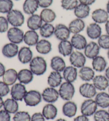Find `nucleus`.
Here are the masks:
<instances>
[{
	"instance_id": "nucleus-14",
	"label": "nucleus",
	"mask_w": 109,
	"mask_h": 121,
	"mask_svg": "<svg viewBox=\"0 0 109 121\" xmlns=\"http://www.w3.org/2000/svg\"><path fill=\"white\" fill-rule=\"evenodd\" d=\"M18 60L21 63H29L33 58V53L29 46H23L19 49L18 55Z\"/></svg>"
},
{
	"instance_id": "nucleus-22",
	"label": "nucleus",
	"mask_w": 109,
	"mask_h": 121,
	"mask_svg": "<svg viewBox=\"0 0 109 121\" xmlns=\"http://www.w3.org/2000/svg\"><path fill=\"white\" fill-rule=\"evenodd\" d=\"M63 77L61 72L52 71L47 77V82L49 87L53 88L59 87L63 82Z\"/></svg>"
},
{
	"instance_id": "nucleus-48",
	"label": "nucleus",
	"mask_w": 109,
	"mask_h": 121,
	"mask_svg": "<svg viewBox=\"0 0 109 121\" xmlns=\"http://www.w3.org/2000/svg\"><path fill=\"white\" fill-rule=\"evenodd\" d=\"M0 121H11V115L4 109L0 110Z\"/></svg>"
},
{
	"instance_id": "nucleus-59",
	"label": "nucleus",
	"mask_w": 109,
	"mask_h": 121,
	"mask_svg": "<svg viewBox=\"0 0 109 121\" xmlns=\"http://www.w3.org/2000/svg\"><path fill=\"white\" fill-rule=\"evenodd\" d=\"M108 112H109V107H108Z\"/></svg>"
},
{
	"instance_id": "nucleus-3",
	"label": "nucleus",
	"mask_w": 109,
	"mask_h": 121,
	"mask_svg": "<svg viewBox=\"0 0 109 121\" xmlns=\"http://www.w3.org/2000/svg\"><path fill=\"white\" fill-rule=\"evenodd\" d=\"M6 19L12 27H20L25 23V16L21 11L12 9L6 14Z\"/></svg>"
},
{
	"instance_id": "nucleus-51",
	"label": "nucleus",
	"mask_w": 109,
	"mask_h": 121,
	"mask_svg": "<svg viewBox=\"0 0 109 121\" xmlns=\"http://www.w3.org/2000/svg\"><path fill=\"white\" fill-rule=\"evenodd\" d=\"M5 67L2 63L0 62V78L3 77L5 72Z\"/></svg>"
},
{
	"instance_id": "nucleus-9",
	"label": "nucleus",
	"mask_w": 109,
	"mask_h": 121,
	"mask_svg": "<svg viewBox=\"0 0 109 121\" xmlns=\"http://www.w3.org/2000/svg\"><path fill=\"white\" fill-rule=\"evenodd\" d=\"M43 100L46 103L54 104L59 98V93L56 88L48 87L45 88L42 92Z\"/></svg>"
},
{
	"instance_id": "nucleus-16",
	"label": "nucleus",
	"mask_w": 109,
	"mask_h": 121,
	"mask_svg": "<svg viewBox=\"0 0 109 121\" xmlns=\"http://www.w3.org/2000/svg\"><path fill=\"white\" fill-rule=\"evenodd\" d=\"M86 30L87 36L92 40L98 39L102 35L101 26L94 22L91 23L87 26Z\"/></svg>"
},
{
	"instance_id": "nucleus-53",
	"label": "nucleus",
	"mask_w": 109,
	"mask_h": 121,
	"mask_svg": "<svg viewBox=\"0 0 109 121\" xmlns=\"http://www.w3.org/2000/svg\"><path fill=\"white\" fill-rule=\"evenodd\" d=\"M104 72H105V74L104 75H105V76L107 78V79L109 80V66L106 68Z\"/></svg>"
},
{
	"instance_id": "nucleus-37",
	"label": "nucleus",
	"mask_w": 109,
	"mask_h": 121,
	"mask_svg": "<svg viewBox=\"0 0 109 121\" xmlns=\"http://www.w3.org/2000/svg\"><path fill=\"white\" fill-rule=\"evenodd\" d=\"M18 101L12 98H8L4 101L3 108L10 114H14L19 111Z\"/></svg>"
},
{
	"instance_id": "nucleus-31",
	"label": "nucleus",
	"mask_w": 109,
	"mask_h": 121,
	"mask_svg": "<svg viewBox=\"0 0 109 121\" xmlns=\"http://www.w3.org/2000/svg\"><path fill=\"white\" fill-rule=\"evenodd\" d=\"M94 100L98 107L102 109L108 108L109 107V94L105 91L97 92Z\"/></svg>"
},
{
	"instance_id": "nucleus-25",
	"label": "nucleus",
	"mask_w": 109,
	"mask_h": 121,
	"mask_svg": "<svg viewBox=\"0 0 109 121\" xmlns=\"http://www.w3.org/2000/svg\"><path fill=\"white\" fill-rule=\"evenodd\" d=\"M34 74L30 69H23L18 72V80L25 85H28L34 80Z\"/></svg>"
},
{
	"instance_id": "nucleus-34",
	"label": "nucleus",
	"mask_w": 109,
	"mask_h": 121,
	"mask_svg": "<svg viewBox=\"0 0 109 121\" xmlns=\"http://www.w3.org/2000/svg\"><path fill=\"white\" fill-rule=\"evenodd\" d=\"M39 8L37 0H25L23 5V12L30 16L35 13Z\"/></svg>"
},
{
	"instance_id": "nucleus-21",
	"label": "nucleus",
	"mask_w": 109,
	"mask_h": 121,
	"mask_svg": "<svg viewBox=\"0 0 109 121\" xmlns=\"http://www.w3.org/2000/svg\"><path fill=\"white\" fill-rule=\"evenodd\" d=\"M95 76V71L91 67L85 65L79 69L78 71V77L85 82H89L93 80Z\"/></svg>"
},
{
	"instance_id": "nucleus-40",
	"label": "nucleus",
	"mask_w": 109,
	"mask_h": 121,
	"mask_svg": "<svg viewBox=\"0 0 109 121\" xmlns=\"http://www.w3.org/2000/svg\"><path fill=\"white\" fill-rule=\"evenodd\" d=\"M94 121H109V113L105 109H98L93 115Z\"/></svg>"
},
{
	"instance_id": "nucleus-17",
	"label": "nucleus",
	"mask_w": 109,
	"mask_h": 121,
	"mask_svg": "<svg viewBox=\"0 0 109 121\" xmlns=\"http://www.w3.org/2000/svg\"><path fill=\"white\" fill-rule=\"evenodd\" d=\"M77 104L72 100L66 101L62 107V114L68 118L75 117L77 113Z\"/></svg>"
},
{
	"instance_id": "nucleus-36",
	"label": "nucleus",
	"mask_w": 109,
	"mask_h": 121,
	"mask_svg": "<svg viewBox=\"0 0 109 121\" xmlns=\"http://www.w3.org/2000/svg\"><path fill=\"white\" fill-rule=\"evenodd\" d=\"M40 16L44 23H52L56 18L55 11L50 8L43 9Z\"/></svg>"
},
{
	"instance_id": "nucleus-19",
	"label": "nucleus",
	"mask_w": 109,
	"mask_h": 121,
	"mask_svg": "<svg viewBox=\"0 0 109 121\" xmlns=\"http://www.w3.org/2000/svg\"><path fill=\"white\" fill-rule=\"evenodd\" d=\"M19 50L18 45L10 42L4 45L2 47V53L4 57L11 59L17 56Z\"/></svg>"
},
{
	"instance_id": "nucleus-26",
	"label": "nucleus",
	"mask_w": 109,
	"mask_h": 121,
	"mask_svg": "<svg viewBox=\"0 0 109 121\" xmlns=\"http://www.w3.org/2000/svg\"><path fill=\"white\" fill-rule=\"evenodd\" d=\"M43 23L40 15L35 13L30 15L27 20V26L28 28L35 31L40 29Z\"/></svg>"
},
{
	"instance_id": "nucleus-29",
	"label": "nucleus",
	"mask_w": 109,
	"mask_h": 121,
	"mask_svg": "<svg viewBox=\"0 0 109 121\" xmlns=\"http://www.w3.org/2000/svg\"><path fill=\"white\" fill-rule=\"evenodd\" d=\"M35 48L40 54L47 55L52 51V45L49 40L44 38L38 41L36 45Z\"/></svg>"
},
{
	"instance_id": "nucleus-5",
	"label": "nucleus",
	"mask_w": 109,
	"mask_h": 121,
	"mask_svg": "<svg viewBox=\"0 0 109 121\" xmlns=\"http://www.w3.org/2000/svg\"><path fill=\"white\" fill-rule=\"evenodd\" d=\"M98 107L94 99H86L83 101L80 106V112L82 115L89 117L94 115L98 110Z\"/></svg>"
},
{
	"instance_id": "nucleus-45",
	"label": "nucleus",
	"mask_w": 109,
	"mask_h": 121,
	"mask_svg": "<svg viewBox=\"0 0 109 121\" xmlns=\"http://www.w3.org/2000/svg\"><path fill=\"white\" fill-rule=\"evenodd\" d=\"M10 92L9 86L6 85L2 81H0V96L2 97H5Z\"/></svg>"
},
{
	"instance_id": "nucleus-39",
	"label": "nucleus",
	"mask_w": 109,
	"mask_h": 121,
	"mask_svg": "<svg viewBox=\"0 0 109 121\" xmlns=\"http://www.w3.org/2000/svg\"><path fill=\"white\" fill-rule=\"evenodd\" d=\"M14 5L12 0H0V13H8L13 9Z\"/></svg>"
},
{
	"instance_id": "nucleus-60",
	"label": "nucleus",
	"mask_w": 109,
	"mask_h": 121,
	"mask_svg": "<svg viewBox=\"0 0 109 121\" xmlns=\"http://www.w3.org/2000/svg\"><path fill=\"white\" fill-rule=\"evenodd\" d=\"M14 1H20V0H14Z\"/></svg>"
},
{
	"instance_id": "nucleus-43",
	"label": "nucleus",
	"mask_w": 109,
	"mask_h": 121,
	"mask_svg": "<svg viewBox=\"0 0 109 121\" xmlns=\"http://www.w3.org/2000/svg\"><path fill=\"white\" fill-rule=\"evenodd\" d=\"M97 44L100 48L105 50L109 49V35L108 34H103L100 37L97 39Z\"/></svg>"
},
{
	"instance_id": "nucleus-35",
	"label": "nucleus",
	"mask_w": 109,
	"mask_h": 121,
	"mask_svg": "<svg viewBox=\"0 0 109 121\" xmlns=\"http://www.w3.org/2000/svg\"><path fill=\"white\" fill-rule=\"evenodd\" d=\"M90 6L82 3H79L77 7L73 10L74 14L76 18L82 20L87 18L90 14Z\"/></svg>"
},
{
	"instance_id": "nucleus-18",
	"label": "nucleus",
	"mask_w": 109,
	"mask_h": 121,
	"mask_svg": "<svg viewBox=\"0 0 109 121\" xmlns=\"http://www.w3.org/2000/svg\"><path fill=\"white\" fill-rule=\"evenodd\" d=\"M62 77L64 81L73 83L78 77L77 69L72 65L66 66L62 72Z\"/></svg>"
},
{
	"instance_id": "nucleus-57",
	"label": "nucleus",
	"mask_w": 109,
	"mask_h": 121,
	"mask_svg": "<svg viewBox=\"0 0 109 121\" xmlns=\"http://www.w3.org/2000/svg\"><path fill=\"white\" fill-rule=\"evenodd\" d=\"M106 55H107L108 59L109 60V50H108V51H107V54H106Z\"/></svg>"
},
{
	"instance_id": "nucleus-46",
	"label": "nucleus",
	"mask_w": 109,
	"mask_h": 121,
	"mask_svg": "<svg viewBox=\"0 0 109 121\" xmlns=\"http://www.w3.org/2000/svg\"><path fill=\"white\" fill-rule=\"evenodd\" d=\"M39 6L43 9L49 8L53 4V0H37Z\"/></svg>"
},
{
	"instance_id": "nucleus-55",
	"label": "nucleus",
	"mask_w": 109,
	"mask_h": 121,
	"mask_svg": "<svg viewBox=\"0 0 109 121\" xmlns=\"http://www.w3.org/2000/svg\"><path fill=\"white\" fill-rule=\"evenodd\" d=\"M106 10L107 11V12L109 14V0L108 1L107 3L106 4Z\"/></svg>"
},
{
	"instance_id": "nucleus-44",
	"label": "nucleus",
	"mask_w": 109,
	"mask_h": 121,
	"mask_svg": "<svg viewBox=\"0 0 109 121\" xmlns=\"http://www.w3.org/2000/svg\"><path fill=\"white\" fill-rule=\"evenodd\" d=\"M9 23L7 19L3 16H0V33H4L9 30Z\"/></svg>"
},
{
	"instance_id": "nucleus-38",
	"label": "nucleus",
	"mask_w": 109,
	"mask_h": 121,
	"mask_svg": "<svg viewBox=\"0 0 109 121\" xmlns=\"http://www.w3.org/2000/svg\"><path fill=\"white\" fill-rule=\"evenodd\" d=\"M55 27L50 23H44L39 29V33L41 37L45 39L50 38L54 35Z\"/></svg>"
},
{
	"instance_id": "nucleus-27",
	"label": "nucleus",
	"mask_w": 109,
	"mask_h": 121,
	"mask_svg": "<svg viewBox=\"0 0 109 121\" xmlns=\"http://www.w3.org/2000/svg\"><path fill=\"white\" fill-rule=\"evenodd\" d=\"M91 66L93 70L96 72H102L105 71L108 67V62L105 57L99 55L92 60Z\"/></svg>"
},
{
	"instance_id": "nucleus-6",
	"label": "nucleus",
	"mask_w": 109,
	"mask_h": 121,
	"mask_svg": "<svg viewBox=\"0 0 109 121\" xmlns=\"http://www.w3.org/2000/svg\"><path fill=\"white\" fill-rule=\"evenodd\" d=\"M25 32L19 27H12L7 31V38L10 42L18 45L23 42Z\"/></svg>"
},
{
	"instance_id": "nucleus-13",
	"label": "nucleus",
	"mask_w": 109,
	"mask_h": 121,
	"mask_svg": "<svg viewBox=\"0 0 109 121\" xmlns=\"http://www.w3.org/2000/svg\"><path fill=\"white\" fill-rule=\"evenodd\" d=\"M100 50L101 48L97 43L91 41L87 44L84 49V54L86 58L93 60L99 55Z\"/></svg>"
},
{
	"instance_id": "nucleus-2",
	"label": "nucleus",
	"mask_w": 109,
	"mask_h": 121,
	"mask_svg": "<svg viewBox=\"0 0 109 121\" xmlns=\"http://www.w3.org/2000/svg\"><path fill=\"white\" fill-rule=\"evenodd\" d=\"M59 96L63 100H72L75 94V87L73 83L64 81L60 86L58 90Z\"/></svg>"
},
{
	"instance_id": "nucleus-4",
	"label": "nucleus",
	"mask_w": 109,
	"mask_h": 121,
	"mask_svg": "<svg viewBox=\"0 0 109 121\" xmlns=\"http://www.w3.org/2000/svg\"><path fill=\"white\" fill-rule=\"evenodd\" d=\"M43 100L42 93L36 90L27 91L23 99V101L27 106L35 107Z\"/></svg>"
},
{
	"instance_id": "nucleus-11",
	"label": "nucleus",
	"mask_w": 109,
	"mask_h": 121,
	"mask_svg": "<svg viewBox=\"0 0 109 121\" xmlns=\"http://www.w3.org/2000/svg\"><path fill=\"white\" fill-rule=\"evenodd\" d=\"M71 32L68 26L63 23H59L55 26L54 35L60 41L68 40L70 37Z\"/></svg>"
},
{
	"instance_id": "nucleus-30",
	"label": "nucleus",
	"mask_w": 109,
	"mask_h": 121,
	"mask_svg": "<svg viewBox=\"0 0 109 121\" xmlns=\"http://www.w3.org/2000/svg\"><path fill=\"white\" fill-rule=\"evenodd\" d=\"M2 79L6 85L12 86L18 80V72L14 69H9L5 71L2 77Z\"/></svg>"
},
{
	"instance_id": "nucleus-1",
	"label": "nucleus",
	"mask_w": 109,
	"mask_h": 121,
	"mask_svg": "<svg viewBox=\"0 0 109 121\" xmlns=\"http://www.w3.org/2000/svg\"><path fill=\"white\" fill-rule=\"evenodd\" d=\"M29 69L34 75L41 76L46 72L47 64L44 58L41 56H36L32 58L29 63Z\"/></svg>"
},
{
	"instance_id": "nucleus-32",
	"label": "nucleus",
	"mask_w": 109,
	"mask_h": 121,
	"mask_svg": "<svg viewBox=\"0 0 109 121\" xmlns=\"http://www.w3.org/2000/svg\"><path fill=\"white\" fill-rule=\"evenodd\" d=\"M73 49L71 42L68 40L60 41L58 46L59 53L64 57L69 56L73 52Z\"/></svg>"
},
{
	"instance_id": "nucleus-7",
	"label": "nucleus",
	"mask_w": 109,
	"mask_h": 121,
	"mask_svg": "<svg viewBox=\"0 0 109 121\" xmlns=\"http://www.w3.org/2000/svg\"><path fill=\"white\" fill-rule=\"evenodd\" d=\"M27 92L26 85L19 82L12 86L10 93L12 98L18 101H21L23 100Z\"/></svg>"
},
{
	"instance_id": "nucleus-49",
	"label": "nucleus",
	"mask_w": 109,
	"mask_h": 121,
	"mask_svg": "<svg viewBox=\"0 0 109 121\" xmlns=\"http://www.w3.org/2000/svg\"><path fill=\"white\" fill-rule=\"evenodd\" d=\"M73 121H89V119L88 117L81 114L74 118Z\"/></svg>"
},
{
	"instance_id": "nucleus-24",
	"label": "nucleus",
	"mask_w": 109,
	"mask_h": 121,
	"mask_svg": "<svg viewBox=\"0 0 109 121\" xmlns=\"http://www.w3.org/2000/svg\"><path fill=\"white\" fill-rule=\"evenodd\" d=\"M39 40L40 36L36 31L29 30L24 34L23 42L27 46H35Z\"/></svg>"
},
{
	"instance_id": "nucleus-12",
	"label": "nucleus",
	"mask_w": 109,
	"mask_h": 121,
	"mask_svg": "<svg viewBox=\"0 0 109 121\" xmlns=\"http://www.w3.org/2000/svg\"><path fill=\"white\" fill-rule=\"evenodd\" d=\"M91 19L93 21L98 24H103L109 19V14L106 9L99 8L94 10L91 13Z\"/></svg>"
},
{
	"instance_id": "nucleus-23",
	"label": "nucleus",
	"mask_w": 109,
	"mask_h": 121,
	"mask_svg": "<svg viewBox=\"0 0 109 121\" xmlns=\"http://www.w3.org/2000/svg\"><path fill=\"white\" fill-rule=\"evenodd\" d=\"M58 110L53 104H49L44 106L42 113L46 120H53L58 115Z\"/></svg>"
},
{
	"instance_id": "nucleus-15",
	"label": "nucleus",
	"mask_w": 109,
	"mask_h": 121,
	"mask_svg": "<svg viewBox=\"0 0 109 121\" xmlns=\"http://www.w3.org/2000/svg\"><path fill=\"white\" fill-rule=\"evenodd\" d=\"M70 42L73 48L77 51L84 50L88 44L85 37L80 34H73L71 37Z\"/></svg>"
},
{
	"instance_id": "nucleus-28",
	"label": "nucleus",
	"mask_w": 109,
	"mask_h": 121,
	"mask_svg": "<svg viewBox=\"0 0 109 121\" xmlns=\"http://www.w3.org/2000/svg\"><path fill=\"white\" fill-rule=\"evenodd\" d=\"M85 27L86 25L84 21L82 19L77 18L71 21L68 25L70 31L73 35L80 34L85 29Z\"/></svg>"
},
{
	"instance_id": "nucleus-54",
	"label": "nucleus",
	"mask_w": 109,
	"mask_h": 121,
	"mask_svg": "<svg viewBox=\"0 0 109 121\" xmlns=\"http://www.w3.org/2000/svg\"><path fill=\"white\" fill-rule=\"evenodd\" d=\"M4 101L3 99V97L0 96V109H1L2 107H3Z\"/></svg>"
},
{
	"instance_id": "nucleus-50",
	"label": "nucleus",
	"mask_w": 109,
	"mask_h": 121,
	"mask_svg": "<svg viewBox=\"0 0 109 121\" xmlns=\"http://www.w3.org/2000/svg\"><path fill=\"white\" fill-rule=\"evenodd\" d=\"M78 1H79V3L84 4H85V5L90 6L94 3L96 0H78Z\"/></svg>"
},
{
	"instance_id": "nucleus-41",
	"label": "nucleus",
	"mask_w": 109,
	"mask_h": 121,
	"mask_svg": "<svg viewBox=\"0 0 109 121\" xmlns=\"http://www.w3.org/2000/svg\"><path fill=\"white\" fill-rule=\"evenodd\" d=\"M79 4L78 0H61V6L64 10L66 11L74 10Z\"/></svg>"
},
{
	"instance_id": "nucleus-20",
	"label": "nucleus",
	"mask_w": 109,
	"mask_h": 121,
	"mask_svg": "<svg viewBox=\"0 0 109 121\" xmlns=\"http://www.w3.org/2000/svg\"><path fill=\"white\" fill-rule=\"evenodd\" d=\"M92 83L97 90L104 91L109 87V80L105 75H97L93 78Z\"/></svg>"
},
{
	"instance_id": "nucleus-58",
	"label": "nucleus",
	"mask_w": 109,
	"mask_h": 121,
	"mask_svg": "<svg viewBox=\"0 0 109 121\" xmlns=\"http://www.w3.org/2000/svg\"><path fill=\"white\" fill-rule=\"evenodd\" d=\"M108 93H109V87L108 88Z\"/></svg>"
},
{
	"instance_id": "nucleus-42",
	"label": "nucleus",
	"mask_w": 109,
	"mask_h": 121,
	"mask_svg": "<svg viewBox=\"0 0 109 121\" xmlns=\"http://www.w3.org/2000/svg\"><path fill=\"white\" fill-rule=\"evenodd\" d=\"M14 121H31V116L27 111H18L14 114Z\"/></svg>"
},
{
	"instance_id": "nucleus-8",
	"label": "nucleus",
	"mask_w": 109,
	"mask_h": 121,
	"mask_svg": "<svg viewBox=\"0 0 109 121\" xmlns=\"http://www.w3.org/2000/svg\"><path fill=\"white\" fill-rule=\"evenodd\" d=\"M86 57L79 51H73L69 56V62L71 65L77 69H80L85 65L86 62Z\"/></svg>"
},
{
	"instance_id": "nucleus-47",
	"label": "nucleus",
	"mask_w": 109,
	"mask_h": 121,
	"mask_svg": "<svg viewBox=\"0 0 109 121\" xmlns=\"http://www.w3.org/2000/svg\"><path fill=\"white\" fill-rule=\"evenodd\" d=\"M42 112H36L31 116V121H45Z\"/></svg>"
},
{
	"instance_id": "nucleus-10",
	"label": "nucleus",
	"mask_w": 109,
	"mask_h": 121,
	"mask_svg": "<svg viewBox=\"0 0 109 121\" xmlns=\"http://www.w3.org/2000/svg\"><path fill=\"white\" fill-rule=\"evenodd\" d=\"M97 90L93 83L85 82L79 87V92L81 96L86 99L94 98L97 94Z\"/></svg>"
},
{
	"instance_id": "nucleus-56",
	"label": "nucleus",
	"mask_w": 109,
	"mask_h": 121,
	"mask_svg": "<svg viewBox=\"0 0 109 121\" xmlns=\"http://www.w3.org/2000/svg\"><path fill=\"white\" fill-rule=\"evenodd\" d=\"M55 121H67L66 120L64 119V118H58L56 120H55Z\"/></svg>"
},
{
	"instance_id": "nucleus-52",
	"label": "nucleus",
	"mask_w": 109,
	"mask_h": 121,
	"mask_svg": "<svg viewBox=\"0 0 109 121\" xmlns=\"http://www.w3.org/2000/svg\"><path fill=\"white\" fill-rule=\"evenodd\" d=\"M105 30L106 31V34L109 35V19L105 23Z\"/></svg>"
},
{
	"instance_id": "nucleus-33",
	"label": "nucleus",
	"mask_w": 109,
	"mask_h": 121,
	"mask_svg": "<svg viewBox=\"0 0 109 121\" xmlns=\"http://www.w3.org/2000/svg\"><path fill=\"white\" fill-rule=\"evenodd\" d=\"M50 66L53 71L62 72L66 68V63L64 60L60 56H54L50 61Z\"/></svg>"
}]
</instances>
